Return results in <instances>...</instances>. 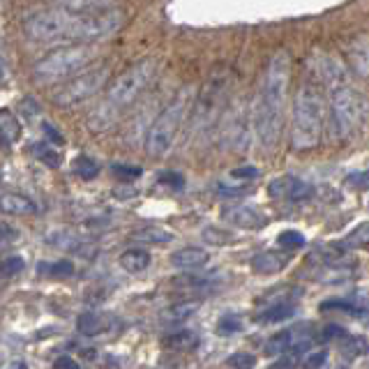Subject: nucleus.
Here are the masks:
<instances>
[{
  "label": "nucleus",
  "mask_w": 369,
  "mask_h": 369,
  "mask_svg": "<svg viewBox=\"0 0 369 369\" xmlns=\"http://www.w3.org/2000/svg\"><path fill=\"white\" fill-rule=\"evenodd\" d=\"M288 83H291V56L286 49H279L268 63L257 109V136L263 151H272L277 146Z\"/></svg>",
  "instance_id": "1"
},
{
  "label": "nucleus",
  "mask_w": 369,
  "mask_h": 369,
  "mask_svg": "<svg viewBox=\"0 0 369 369\" xmlns=\"http://www.w3.org/2000/svg\"><path fill=\"white\" fill-rule=\"evenodd\" d=\"M153 76H155V60H141V63L125 69V72L116 78V83L111 86L107 100L100 104L98 111L88 120L90 129L95 131L107 129L111 122L120 116V111H125L139 100V95L153 81Z\"/></svg>",
  "instance_id": "2"
},
{
  "label": "nucleus",
  "mask_w": 369,
  "mask_h": 369,
  "mask_svg": "<svg viewBox=\"0 0 369 369\" xmlns=\"http://www.w3.org/2000/svg\"><path fill=\"white\" fill-rule=\"evenodd\" d=\"M323 136V100L312 83L298 88L293 100L291 120V148L295 153H307L321 144Z\"/></svg>",
  "instance_id": "3"
},
{
  "label": "nucleus",
  "mask_w": 369,
  "mask_h": 369,
  "mask_svg": "<svg viewBox=\"0 0 369 369\" xmlns=\"http://www.w3.org/2000/svg\"><path fill=\"white\" fill-rule=\"evenodd\" d=\"M323 74L330 83V111L335 127L341 136H351L360 127V118H363V104H360L358 93L348 83L346 72L335 60H328Z\"/></svg>",
  "instance_id": "4"
},
{
  "label": "nucleus",
  "mask_w": 369,
  "mask_h": 369,
  "mask_svg": "<svg viewBox=\"0 0 369 369\" xmlns=\"http://www.w3.org/2000/svg\"><path fill=\"white\" fill-rule=\"evenodd\" d=\"M189 90H180L175 95V100L166 107L157 120L153 122L146 131V151L151 157H164L171 151V146L175 144V136H178L180 125L184 120V113L189 111Z\"/></svg>",
  "instance_id": "5"
},
{
  "label": "nucleus",
  "mask_w": 369,
  "mask_h": 369,
  "mask_svg": "<svg viewBox=\"0 0 369 369\" xmlns=\"http://www.w3.org/2000/svg\"><path fill=\"white\" fill-rule=\"evenodd\" d=\"M95 51L86 44H72V47H60L47 54L33 69V78L40 83H54L60 78H67L69 74L81 72L90 63Z\"/></svg>",
  "instance_id": "6"
},
{
  "label": "nucleus",
  "mask_w": 369,
  "mask_h": 369,
  "mask_svg": "<svg viewBox=\"0 0 369 369\" xmlns=\"http://www.w3.org/2000/svg\"><path fill=\"white\" fill-rule=\"evenodd\" d=\"M111 69L109 65H100L93 69H86V72L76 74L74 78H69L60 88H56L54 93V102L58 107H76L86 100H90L93 95H98L104 83L109 81Z\"/></svg>",
  "instance_id": "7"
},
{
  "label": "nucleus",
  "mask_w": 369,
  "mask_h": 369,
  "mask_svg": "<svg viewBox=\"0 0 369 369\" xmlns=\"http://www.w3.org/2000/svg\"><path fill=\"white\" fill-rule=\"evenodd\" d=\"M74 14L60 10H47L30 14L23 23V33L30 42H54V40H67V33L72 28Z\"/></svg>",
  "instance_id": "8"
},
{
  "label": "nucleus",
  "mask_w": 369,
  "mask_h": 369,
  "mask_svg": "<svg viewBox=\"0 0 369 369\" xmlns=\"http://www.w3.org/2000/svg\"><path fill=\"white\" fill-rule=\"evenodd\" d=\"M122 21H125V14L118 10H104L98 14H86V16H74L72 28L67 33V40H78V42H95L104 40L109 35L116 33Z\"/></svg>",
  "instance_id": "9"
},
{
  "label": "nucleus",
  "mask_w": 369,
  "mask_h": 369,
  "mask_svg": "<svg viewBox=\"0 0 369 369\" xmlns=\"http://www.w3.org/2000/svg\"><path fill=\"white\" fill-rule=\"evenodd\" d=\"M222 217L231 226L247 228V231H259L268 224V219L263 217L254 206H226L222 210Z\"/></svg>",
  "instance_id": "10"
},
{
  "label": "nucleus",
  "mask_w": 369,
  "mask_h": 369,
  "mask_svg": "<svg viewBox=\"0 0 369 369\" xmlns=\"http://www.w3.org/2000/svg\"><path fill=\"white\" fill-rule=\"evenodd\" d=\"M270 194L288 199V201H307L314 194V189L310 182L291 178V175H284V178H277L270 182Z\"/></svg>",
  "instance_id": "11"
},
{
  "label": "nucleus",
  "mask_w": 369,
  "mask_h": 369,
  "mask_svg": "<svg viewBox=\"0 0 369 369\" xmlns=\"http://www.w3.org/2000/svg\"><path fill=\"white\" fill-rule=\"evenodd\" d=\"M288 261H291L288 252L268 250L252 259V270L257 272V275H277V272H282L288 266Z\"/></svg>",
  "instance_id": "12"
},
{
  "label": "nucleus",
  "mask_w": 369,
  "mask_h": 369,
  "mask_svg": "<svg viewBox=\"0 0 369 369\" xmlns=\"http://www.w3.org/2000/svg\"><path fill=\"white\" fill-rule=\"evenodd\" d=\"M307 337H312V335H305L300 328L282 330V332H277V335H272L266 341L263 351H266V356H282V353H286V351H291L298 344V341H303Z\"/></svg>",
  "instance_id": "13"
},
{
  "label": "nucleus",
  "mask_w": 369,
  "mask_h": 369,
  "mask_svg": "<svg viewBox=\"0 0 369 369\" xmlns=\"http://www.w3.org/2000/svg\"><path fill=\"white\" fill-rule=\"evenodd\" d=\"M111 323H113V319L109 314L86 312L76 319V330H78V335H83V337H98L111 328Z\"/></svg>",
  "instance_id": "14"
},
{
  "label": "nucleus",
  "mask_w": 369,
  "mask_h": 369,
  "mask_svg": "<svg viewBox=\"0 0 369 369\" xmlns=\"http://www.w3.org/2000/svg\"><path fill=\"white\" fill-rule=\"evenodd\" d=\"M210 261V252L204 247H182L171 254V266L180 270H197L204 268Z\"/></svg>",
  "instance_id": "15"
},
{
  "label": "nucleus",
  "mask_w": 369,
  "mask_h": 369,
  "mask_svg": "<svg viewBox=\"0 0 369 369\" xmlns=\"http://www.w3.org/2000/svg\"><path fill=\"white\" fill-rule=\"evenodd\" d=\"M0 213L12 215V217H28L37 213V206H35L28 197L7 192V194H0Z\"/></svg>",
  "instance_id": "16"
},
{
  "label": "nucleus",
  "mask_w": 369,
  "mask_h": 369,
  "mask_svg": "<svg viewBox=\"0 0 369 369\" xmlns=\"http://www.w3.org/2000/svg\"><path fill=\"white\" fill-rule=\"evenodd\" d=\"M348 60L353 65V72L369 78V35H358L348 47Z\"/></svg>",
  "instance_id": "17"
},
{
  "label": "nucleus",
  "mask_w": 369,
  "mask_h": 369,
  "mask_svg": "<svg viewBox=\"0 0 369 369\" xmlns=\"http://www.w3.org/2000/svg\"><path fill=\"white\" fill-rule=\"evenodd\" d=\"M113 3H116V0H63L60 7L74 16H86V14H98L104 10H111Z\"/></svg>",
  "instance_id": "18"
},
{
  "label": "nucleus",
  "mask_w": 369,
  "mask_h": 369,
  "mask_svg": "<svg viewBox=\"0 0 369 369\" xmlns=\"http://www.w3.org/2000/svg\"><path fill=\"white\" fill-rule=\"evenodd\" d=\"M298 307H295V300H279V303H270L266 310H263L257 321L259 323H279V321H286L295 316Z\"/></svg>",
  "instance_id": "19"
},
{
  "label": "nucleus",
  "mask_w": 369,
  "mask_h": 369,
  "mask_svg": "<svg viewBox=\"0 0 369 369\" xmlns=\"http://www.w3.org/2000/svg\"><path fill=\"white\" fill-rule=\"evenodd\" d=\"M21 134L23 129H21L19 118H16L10 109H0V139H3L7 146H14L21 139Z\"/></svg>",
  "instance_id": "20"
},
{
  "label": "nucleus",
  "mask_w": 369,
  "mask_h": 369,
  "mask_svg": "<svg viewBox=\"0 0 369 369\" xmlns=\"http://www.w3.org/2000/svg\"><path fill=\"white\" fill-rule=\"evenodd\" d=\"M120 266H122V270L131 272V275H139V272H144L151 266V254H148V250L131 247L120 254Z\"/></svg>",
  "instance_id": "21"
},
{
  "label": "nucleus",
  "mask_w": 369,
  "mask_h": 369,
  "mask_svg": "<svg viewBox=\"0 0 369 369\" xmlns=\"http://www.w3.org/2000/svg\"><path fill=\"white\" fill-rule=\"evenodd\" d=\"M199 307H201V300H182V303L166 307L160 316L164 323H182V321H187L189 316H194L199 312Z\"/></svg>",
  "instance_id": "22"
},
{
  "label": "nucleus",
  "mask_w": 369,
  "mask_h": 369,
  "mask_svg": "<svg viewBox=\"0 0 369 369\" xmlns=\"http://www.w3.org/2000/svg\"><path fill=\"white\" fill-rule=\"evenodd\" d=\"M131 240L144 242V245H166V242L173 240V233L166 231V228H162V226L151 224V226H144V228H139V231L131 233Z\"/></svg>",
  "instance_id": "23"
},
{
  "label": "nucleus",
  "mask_w": 369,
  "mask_h": 369,
  "mask_svg": "<svg viewBox=\"0 0 369 369\" xmlns=\"http://www.w3.org/2000/svg\"><path fill=\"white\" fill-rule=\"evenodd\" d=\"M164 346L171 348V351H192L199 346V335L194 330H178V332H171L169 337H164Z\"/></svg>",
  "instance_id": "24"
},
{
  "label": "nucleus",
  "mask_w": 369,
  "mask_h": 369,
  "mask_svg": "<svg viewBox=\"0 0 369 369\" xmlns=\"http://www.w3.org/2000/svg\"><path fill=\"white\" fill-rule=\"evenodd\" d=\"M33 155L37 157V160L44 164V166H49V169H58L60 162H63V155H60V151L54 146V144H35L33 148Z\"/></svg>",
  "instance_id": "25"
},
{
  "label": "nucleus",
  "mask_w": 369,
  "mask_h": 369,
  "mask_svg": "<svg viewBox=\"0 0 369 369\" xmlns=\"http://www.w3.org/2000/svg\"><path fill=\"white\" fill-rule=\"evenodd\" d=\"M341 250H363L369 247V222H363L360 226H356L346 238L339 240Z\"/></svg>",
  "instance_id": "26"
},
{
  "label": "nucleus",
  "mask_w": 369,
  "mask_h": 369,
  "mask_svg": "<svg viewBox=\"0 0 369 369\" xmlns=\"http://www.w3.org/2000/svg\"><path fill=\"white\" fill-rule=\"evenodd\" d=\"M47 242L51 245V247L67 250V252L81 250V240H78L72 231H51V233L47 235Z\"/></svg>",
  "instance_id": "27"
},
{
  "label": "nucleus",
  "mask_w": 369,
  "mask_h": 369,
  "mask_svg": "<svg viewBox=\"0 0 369 369\" xmlns=\"http://www.w3.org/2000/svg\"><path fill=\"white\" fill-rule=\"evenodd\" d=\"M74 173L78 175V178H83V180H93V178H98L100 166H98V162L93 160V157L78 155L74 160Z\"/></svg>",
  "instance_id": "28"
},
{
  "label": "nucleus",
  "mask_w": 369,
  "mask_h": 369,
  "mask_svg": "<svg viewBox=\"0 0 369 369\" xmlns=\"http://www.w3.org/2000/svg\"><path fill=\"white\" fill-rule=\"evenodd\" d=\"M40 272L56 279H65L74 275V263L72 261H56V263H42Z\"/></svg>",
  "instance_id": "29"
},
{
  "label": "nucleus",
  "mask_w": 369,
  "mask_h": 369,
  "mask_svg": "<svg viewBox=\"0 0 369 369\" xmlns=\"http://www.w3.org/2000/svg\"><path fill=\"white\" fill-rule=\"evenodd\" d=\"M341 353H344L346 358H358L367 353V341L363 337H344L341 339Z\"/></svg>",
  "instance_id": "30"
},
{
  "label": "nucleus",
  "mask_w": 369,
  "mask_h": 369,
  "mask_svg": "<svg viewBox=\"0 0 369 369\" xmlns=\"http://www.w3.org/2000/svg\"><path fill=\"white\" fill-rule=\"evenodd\" d=\"M277 242L282 250H300L305 245V235L298 231H282L277 235Z\"/></svg>",
  "instance_id": "31"
},
{
  "label": "nucleus",
  "mask_w": 369,
  "mask_h": 369,
  "mask_svg": "<svg viewBox=\"0 0 369 369\" xmlns=\"http://www.w3.org/2000/svg\"><path fill=\"white\" fill-rule=\"evenodd\" d=\"M210 282H213V279L199 277V275L175 277V286H178V288H187V291H192V288H206V286H210Z\"/></svg>",
  "instance_id": "32"
},
{
  "label": "nucleus",
  "mask_w": 369,
  "mask_h": 369,
  "mask_svg": "<svg viewBox=\"0 0 369 369\" xmlns=\"http://www.w3.org/2000/svg\"><path fill=\"white\" fill-rule=\"evenodd\" d=\"M25 268V261L21 257H7L3 263H0V272H3L5 277H14L19 275V272Z\"/></svg>",
  "instance_id": "33"
},
{
  "label": "nucleus",
  "mask_w": 369,
  "mask_h": 369,
  "mask_svg": "<svg viewBox=\"0 0 369 369\" xmlns=\"http://www.w3.org/2000/svg\"><path fill=\"white\" fill-rule=\"evenodd\" d=\"M346 184H348L351 189H358V192L369 189V169H363V171L351 173L348 178H346Z\"/></svg>",
  "instance_id": "34"
},
{
  "label": "nucleus",
  "mask_w": 369,
  "mask_h": 369,
  "mask_svg": "<svg viewBox=\"0 0 369 369\" xmlns=\"http://www.w3.org/2000/svg\"><path fill=\"white\" fill-rule=\"evenodd\" d=\"M111 169H113V175H116V178H122V180H134L144 173L141 166H129V164H113Z\"/></svg>",
  "instance_id": "35"
},
{
  "label": "nucleus",
  "mask_w": 369,
  "mask_h": 369,
  "mask_svg": "<svg viewBox=\"0 0 369 369\" xmlns=\"http://www.w3.org/2000/svg\"><path fill=\"white\" fill-rule=\"evenodd\" d=\"M240 330V321L235 316H224L222 321L217 323V332L219 335H233V332Z\"/></svg>",
  "instance_id": "36"
},
{
  "label": "nucleus",
  "mask_w": 369,
  "mask_h": 369,
  "mask_svg": "<svg viewBox=\"0 0 369 369\" xmlns=\"http://www.w3.org/2000/svg\"><path fill=\"white\" fill-rule=\"evenodd\" d=\"M328 360L326 351H307V356L303 358V365L305 367H323Z\"/></svg>",
  "instance_id": "37"
},
{
  "label": "nucleus",
  "mask_w": 369,
  "mask_h": 369,
  "mask_svg": "<svg viewBox=\"0 0 369 369\" xmlns=\"http://www.w3.org/2000/svg\"><path fill=\"white\" fill-rule=\"evenodd\" d=\"M204 238L213 245H228V240H233L231 233H224V231H219V228H206Z\"/></svg>",
  "instance_id": "38"
},
{
  "label": "nucleus",
  "mask_w": 369,
  "mask_h": 369,
  "mask_svg": "<svg viewBox=\"0 0 369 369\" xmlns=\"http://www.w3.org/2000/svg\"><path fill=\"white\" fill-rule=\"evenodd\" d=\"M228 367H254L257 365V358L250 353H233L231 358H226Z\"/></svg>",
  "instance_id": "39"
},
{
  "label": "nucleus",
  "mask_w": 369,
  "mask_h": 369,
  "mask_svg": "<svg viewBox=\"0 0 369 369\" xmlns=\"http://www.w3.org/2000/svg\"><path fill=\"white\" fill-rule=\"evenodd\" d=\"M19 111H21V116H25V118H35V116H40L42 113L40 104L35 102L33 98H23L21 104H19Z\"/></svg>",
  "instance_id": "40"
},
{
  "label": "nucleus",
  "mask_w": 369,
  "mask_h": 369,
  "mask_svg": "<svg viewBox=\"0 0 369 369\" xmlns=\"http://www.w3.org/2000/svg\"><path fill=\"white\" fill-rule=\"evenodd\" d=\"M42 129H44V134H47V139L49 141H54V144H58V146H63L65 144V139H63V134H60V131L51 125V122H44L42 125Z\"/></svg>",
  "instance_id": "41"
},
{
  "label": "nucleus",
  "mask_w": 369,
  "mask_h": 369,
  "mask_svg": "<svg viewBox=\"0 0 369 369\" xmlns=\"http://www.w3.org/2000/svg\"><path fill=\"white\" fill-rule=\"evenodd\" d=\"M323 337H326V339H344L346 330L339 328V326H328L326 330H323Z\"/></svg>",
  "instance_id": "42"
},
{
  "label": "nucleus",
  "mask_w": 369,
  "mask_h": 369,
  "mask_svg": "<svg viewBox=\"0 0 369 369\" xmlns=\"http://www.w3.org/2000/svg\"><path fill=\"white\" fill-rule=\"evenodd\" d=\"M54 367H67V369H78V363L74 358H69V356H63V358H58L56 363H54Z\"/></svg>",
  "instance_id": "43"
},
{
  "label": "nucleus",
  "mask_w": 369,
  "mask_h": 369,
  "mask_svg": "<svg viewBox=\"0 0 369 369\" xmlns=\"http://www.w3.org/2000/svg\"><path fill=\"white\" fill-rule=\"evenodd\" d=\"M160 180L162 182H169V184H175V187H182V178H180L178 173H164Z\"/></svg>",
  "instance_id": "44"
},
{
  "label": "nucleus",
  "mask_w": 369,
  "mask_h": 369,
  "mask_svg": "<svg viewBox=\"0 0 369 369\" xmlns=\"http://www.w3.org/2000/svg\"><path fill=\"white\" fill-rule=\"evenodd\" d=\"M113 197H118V199H129V197H136V189L131 187V189H113Z\"/></svg>",
  "instance_id": "45"
},
{
  "label": "nucleus",
  "mask_w": 369,
  "mask_h": 369,
  "mask_svg": "<svg viewBox=\"0 0 369 369\" xmlns=\"http://www.w3.org/2000/svg\"><path fill=\"white\" fill-rule=\"evenodd\" d=\"M233 175H247V178H254V175H257V171H254L252 166H247V171H235Z\"/></svg>",
  "instance_id": "46"
},
{
  "label": "nucleus",
  "mask_w": 369,
  "mask_h": 369,
  "mask_svg": "<svg viewBox=\"0 0 369 369\" xmlns=\"http://www.w3.org/2000/svg\"><path fill=\"white\" fill-rule=\"evenodd\" d=\"M3 72H5V67H3V60H0V76H3Z\"/></svg>",
  "instance_id": "47"
}]
</instances>
